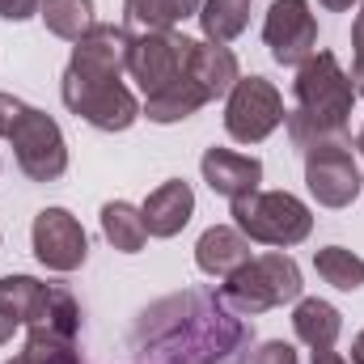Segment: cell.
Segmentation results:
<instances>
[{
	"label": "cell",
	"instance_id": "6da1fadb",
	"mask_svg": "<svg viewBox=\"0 0 364 364\" xmlns=\"http://www.w3.org/2000/svg\"><path fill=\"white\" fill-rule=\"evenodd\" d=\"M127 352L132 364H250L255 326L216 288H182L140 309Z\"/></svg>",
	"mask_w": 364,
	"mask_h": 364
},
{
	"label": "cell",
	"instance_id": "7a4b0ae2",
	"mask_svg": "<svg viewBox=\"0 0 364 364\" xmlns=\"http://www.w3.org/2000/svg\"><path fill=\"white\" fill-rule=\"evenodd\" d=\"M296 106L284 114L288 140L296 153H309L318 144H352L348 136V114L356 102V85L335 60V51H314L292 81Z\"/></svg>",
	"mask_w": 364,
	"mask_h": 364
},
{
	"label": "cell",
	"instance_id": "3957f363",
	"mask_svg": "<svg viewBox=\"0 0 364 364\" xmlns=\"http://www.w3.org/2000/svg\"><path fill=\"white\" fill-rule=\"evenodd\" d=\"M296 296H301V267L292 255H279V250L255 255L246 267H237L220 284V301L237 318H263L275 305L296 301Z\"/></svg>",
	"mask_w": 364,
	"mask_h": 364
},
{
	"label": "cell",
	"instance_id": "277c9868",
	"mask_svg": "<svg viewBox=\"0 0 364 364\" xmlns=\"http://www.w3.org/2000/svg\"><path fill=\"white\" fill-rule=\"evenodd\" d=\"M233 225L259 246L288 250V246H301L309 237L314 212L288 191H255L246 199H233Z\"/></svg>",
	"mask_w": 364,
	"mask_h": 364
},
{
	"label": "cell",
	"instance_id": "5b68a950",
	"mask_svg": "<svg viewBox=\"0 0 364 364\" xmlns=\"http://www.w3.org/2000/svg\"><path fill=\"white\" fill-rule=\"evenodd\" d=\"M9 140H13V157H17L21 174H26L30 182H55L64 170H68L64 132H60V123H55L47 110L26 106V114L13 123Z\"/></svg>",
	"mask_w": 364,
	"mask_h": 364
},
{
	"label": "cell",
	"instance_id": "8992f818",
	"mask_svg": "<svg viewBox=\"0 0 364 364\" xmlns=\"http://www.w3.org/2000/svg\"><path fill=\"white\" fill-rule=\"evenodd\" d=\"M60 97L77 119H85L97 132H127L140 119V102L123 81H81L64 73Z\"/></svg>",
	"mask_w": 364,
	"mask_h": 364
},
{
	"label": "cell",
	"instance_id": "52a82bcc",
	"mask_svg": "<svg viewBox=\"0 0 364 364\" xmlns=\"http://www.w3.org/2000/svg\"><path fill=\"white\" fill-rule=\"evenodd\" d=\"M284 97L267 77H242L225 102V132L237 144H263L284 123Z\"/></svg>",
	"mask_w": 364,
	"mask_h": 364
},
{
	"label": "cell",
	"instance_id": "ba28073f",
	"mask_svg": "<svg viewBox=\"0 0 364 364\" xmlns=\"http://www.w3.org/2000/svg\"><path fill=\"white\" fill-rule=\"evenodd\" d=\"M356 144H318L305 157V186L322 208H348L360 195V166H356Z\"/></svg>",
	"mask_w": 364,
	"mask_h": 364
},
{
	"label": "cell",
	"instance_id": "9c48e42d",
	"mask_svg": "<svg viewBox=\"0 0 364 364\" xmlns=\"http://www.w3.org/2000/svg\"><path fill=\"white\" fill-rule=\"evenodd\" d=\"M186 60H191V38L186 34H178V30H153V34L132 38L127 73H132V81L149 97V93L166 90L170 81H178L186 73Z\"/></svg>",
	"mask_w": 364,
	"mask_h": 364
},
{
	"label": "cell",
	"instance_id": "30bf717a",
	"mask_svg": "<svg viewBox=\"0 0 364 364\" xmlns=\"http://www.w3.org/2000/svg\"><path fill=\"white\" fill-rule=\"evenodd\" d=\"M263 43L275 64L301 68L318 51V17H314L309 0H275L263 21Z\"/></svg>",
	"mask_w": 364,
	"mask_h": 364
},
{
	"label": "cell",
	"instance_id": "8fae6325",
	"mask_svg": "<svg viewBox=\"0 0 364 364\" xmlns=\"http://www.w3.org/2000/svg\"><path fill=\"white\" fill-rule=\"evenodd\" d=\"M30 242H34V259L47 272H77L90 259V237L68 208H43L34 216Z\"/></svg>",
	"mask_w": 364,
	"mask_h": 364
},
{
	"label": "cell",
	"instance_id": "7c38bea8",
	"mask_svg": "<svg viewBox=\"0 0 364 364\" xmlns=\"http://www.w3.org/2000/svg\"><path fill=\"white\" fill-rule=\"evenodd\" d=\"M127 55H132V30L127 26H93L73 47V60L64 73L81 77V81H119L127 73Z\"/></svg>",
	"mask_w": 364,
	"mask_h": 364
},
{
	"label": "cell",
	"instance_id": "4fadbf2b",
	"mask_svg": "<svg viewBox=\"0 0 364 364\" xmlns=\"http://www.w3.org/2000/svg\"><path fill=\"white\" fill-rule=\"evenodd\" d=\"M199 170H203V182L216 195H225L229 203L255 195L259 182H263V161L246 157V153H233V149H208L203 161H199Z\"/></svg>",
	"mask_w": 364,
	"mask_h": 364
},
{
	"label": "cell",
	"instance_id": "5bb4252c",
	"mask_svg": "<svg viewBox=\"0 0 364 364\" xmlns=\"http://www.w3.org/2000/svg\"><path fill=\"white\" fill-rule=\"evenodd\" d=\"M140 216H144L149 237H174V233H182L191 225V216H195V191H191V182L170 178V182H161L157 191H149Z\"/></svg>",
	"mask_w": 364,
	"mask_h": 364
},
{
	"label": "cell",
	"instance_id": "9a60e30c",
	"mask_svg": "<svg viewBox=\"0 0 364 364\" xmlns=\"http://www.w3.org/2000/svg\"><path fill=\"white\" fill-rule=\"evenodd\" d=\"M186 77L203 90L208 102H216V97H229V90L242 81V68H237V55L225 43H191Z\"/></svg>",
	"mask_w": 364,
	"mask_h": 364
},
{
	"label": "cell",
	"instance_id": "2e32d148",
	"mask_svg": "<svg viewBox=\"0 0 364 364\" xmlns=\"http://www.w3.org/2000/svg\"><path fill=\"white\" fill-rule=\"evenodd\" d=\"M255 255H250V237L237 229V225H212L199 242H195V263L203 275H216V279H229L237 267H246Z\"/></svg>",
	"mask_w": 364,
	"mask_h": 364
},
{
	"label": "cell",
	"instance_id": "e0dca14e",
	"mask_svg": "<svg viewBox=\"0 0 364 364\" xmlns=\"http://www.w3.org/2000/svg\"><path fill=\"white\" fill-rule=\"evenodd\" d=\"M208 106V97H203V90L182 73L178 81H170L166 90L149 93L144 97V106H140V114H149V123H182V119H191L195 110H203Z\"/></svg>",
	"mask_w": 364,
	"mask_h": 364
},
{
	"label": "cell",
	"instance_id": "ac0fdd59",
	"mask_svg": "<svg viewBox=\"0 0 364 364\" xmlns=\"http://www.w3.org/2000/svg\"><path fill=\"white\" fill-rule=\"evenodd\" d=\"M203 0H123V26L153 34V30H174L186 17H199Z\"/></svg>",
	"mask_w": 364,
	"mask_h": 364
},
{
	"label": "cell",
	"instance_id": "d6986e66",
	"mask_svg": "<svg viewBox=\"0 0 364 364\" xmlns=\"http://www.w3.org/2000/svg\"><path fill=\"white\" fill-rule=\"evenodd\" d=\"M292 331H296V339H301L305 348L322 352V348H335V339H339V331H343V314H339L331 301L309 296V301L296 305V314H292Z\"/></svg>",
	"mask_w": 364,
	"mask_h": 364
},
{
	"label": "cell",
	"instance_id": "ffe728a7",
	"mask_svg": "<svg viewBox=\"0 0 364 364\" xmlns=\"http://www.w3.org/2000/svg\"><path fill=\"white\" fill-rule=\"evenodd\" d=\"M102 237H106L114 250H123V255H140L144 242H149V229H144L140 208H132V203H123V199H110V203L102 208Z\"/></svg>",
	"mask_w": 364,
	"mask_h": 364
},
{
	"label": "cell",
	"instance_id": "44dd1931",
	"mask_svg": "<svg viewBox=\"0 0 364 364\" xmlns=\"http://www.w3.org/2000/svg\"><path fill=\"white\" fill-rule=\"evenodd\" d=\"M38 17H43V26H47L55 38H64V43H81L93 26H97V21H93V0H43Z\"/></svg>",
	"mask_w": 364,
	"mask_h": 364
},
{
	"label": "cell",
	"instance_id": "7402d4cb",
	"mask_svg": "<svg viewBox=\"0 0 364 364\" xmlns=\"http://www.w3.org/2000/svg\"><path fill=\"white\" fill-rule=\"evenodd\" d=\"M43 301L47 284H38L34 275H0V309L17 318V326H30L43 314Z\"/></svg>",
	"mask_w": 364,
	"mask_h": 364
},
{
	"label": "cell",
	"instance_id": "603a6c76",
	"mask_svg": "<svg viewBox=\"0 0 364 364\" xmlns=\"http://www.w3.org/2000/svg\"><path fill=\"white\" fill-rule=\"evenodd\" d=\"M199 26L208 43H233L250 26V0H203Z\"/></svg>",
	"mask_w": 364,
	"mask_h": 364
},
{
	"label": "cell",
	"instance_id": "cb8c5ba5",
	"mask_svg": "<svg viewBox=\"0 0 364 364\" xmlns=\"http://www.w3.org/2000/svg\"><path fill=\"white\" fill-rule=\"evenodd\" d=\"M314 272L322 275L331 288H339V292L364 288V259L352 255V250H343V246H322L314 255Z\"/></svg>",
	"mask_w": 364,
	"mask_h": 364
},
{
	"label": "cell",
	"instance_id": "d4e9b609",
	"mask_svg": "<svg viewBox=\"0 0 364 364\" xmlns=\"http://www.w3.org/2000/svg\"><path fill=\"white\" fill-rule=\"evenodd\" d=\"M30 326H43V331H55V335L77 339V335H81V305H77V296H73L64 284H47L43 314H38Z\"/></svg>",
	"mask_w": 364,
	"mask_h": 364
},
{
	"label": "cell",
	"instance_id": "484cf974",
	"mask_svg": "<svg viewBox=\"0 0 364 364\" xmlns=\"http://www.w3.org/2000/svg\"><path fill=\"white\" fill-rule=\"evenodd\" d=\"M21 360L26 364H81V356H77V339L55 335V331H43V326H30L26 348H21Z\"/></svg>",
	"mask_w": 364,
	"mask_h": 364
},
{
	"label": "cell",
	"instance_id": "4316f807",
	"mask_svg": "<svg viewBox=\"0 0 364 364\" xmlns=\"http://www.w3.org/2000/svg\"><path fill=\"white\" fill-rule=\"evenodd\" d=\"M352 51H356V60H352V85H356V97H364V4H360V13H356V21H352Z\"/></svg>",
	"mask_w": 364,
	"mask_h": 364
},
{
	"label": "cell",
	"instance_id": "83f0119b",
	"mask_svg": "<svg viewBox=\"0 0 364 364\" xmlns=\"http://www.w3.org/2000/svg\"><path fill=\"white\" fill-rule=\"evenodd\" d=\"M250 364H296V352H292V343L272 339V343H263V348L255 352V360Z\"/></svg>",
	"mask_w": 364,
	"mask_h": 364
},
{
	"label": "cell",
	"instance_id": "f1b7e54d",
	"mask_svg": "<svg viewBox=\"0 0 364 364\" xmlns=\"http://www.w3.org/2000/svg\"><path fill=\"white\" fill-rule=\"evenodd\" d=\"M26 114V102L21 97H13V93H0V136H9L13 132V123Z\"/></svg>",
	"mask_w": 364,
	"mask_h": 364
},
{
	"label": "cell",
	"instance_id": "f546056e",
	"mask_svg": "<svg viewBox=\"0 0 364 364\" xmlns=\"http://www.w3.org/2000/svg\"><path fill=\"white\" fill-rule=\"evenodd\" d=\"M43 9V0H0V17L4 21H26Z\"/></svg>",
	"mask_w": 364,
	"mask_h": 364
},
{
	"label": "cell",
	"instance_id": "4dcf8cb0",
	"mask_svg": "<svg viewBox=\"0 0 364 364\" xmlns=\"http://www.w3.org/2000/svg\"><path fill=\"white\" fill-rule=\"evenodd\" d=\"M13 331H17V318H9V314L0 309V348H4L9 339H13Z\"/></svg>",
	"mask_w": 364,
	"mask_h": 364
},
{
	"label": "cell",
	"instance_id": "1f68e13d",
	"mask_svg": "<svg viewBox=\"0 0 364 364\" xmlns=\"http://www.w3.org/2000/svg\"><path fill=\"white\" fill-rule=\"evenodd\" d=\"M314 364H348L335 348H322V352H314Z\"/></svg>",
	"mask_w": 364,
	"mask_h": 364
},
{
	"label": "cell",
	"instance_id": "d6a6232c",
	"mask_svg": "<svg viewBox=\"0 0 364 364\" xmlns=\"http://www.w3.org/2000/svg\"><path fill=\"white\" fill-rule=\"evenodd\" d=\"M352 364H364V331L352 339Z\"/></svg>",
	"mask_w": 364,
	"mask_h": 364
},
{
	"label": "cell",
	"instance_id": "836d02e7",
	"mask_svg": "<svg viewBox=\"0 0 364 364\" xmlns=\"http://www.w3.org/2000/svg\"><path fill=\"white\" fill-rule=\"evenodd\" d=\"M318 4H322V9H331V13H343V9H352L356 0H318Z\"/></svg>",
	"mask_w": 364,
	"mask_h": 364
},
{
	"label": "cell",
	"instance_id": "e575fe53",
	"mask_svg": "<svg viewBox=\"0 0 364 364\" xmlns=\"http://www.w3.org/2000/svg\"><path fill=\"white\" fill-rule=\"evenodd\" d=\"M356 149H360V153H364V127H360V136H356Z\"/></svg>",
	"mask_w": 364,
	"mask_h": 364
},
{
	"label": "cell",
	"instance_id": "d590c367",
	"mask_svg": "<svg viewBox=\"0 0 364 364\" xmlns=\"http://www.w3.org/2000/svg\"><path fill=\"white\" fill-rule=\"evenodd\" d=\"M9 364H26V360H21V356H17V360H9Z\"/></svg>",
	"mask_w": 364,
	"mask_h": 364
}]
</instances>
